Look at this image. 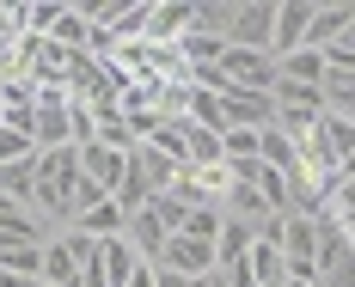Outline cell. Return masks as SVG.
<instances>
[{"label": "cell", "instance_id": "cell-15", "mask_svg": "<svg viewBox=\"0 0 355 287\" xmlns=\"http://www.w3.org/2000/svg\"><path fill=\"white\" fill-rule=\"evenodd\" d=\"M0 196H12L19 208H31V214H37V159L0 165Z\"/></svg>", "mask_w": 355, "mask_h": 287}, {"label": "cell", "instance_id": "cell-27", "mask_svg": "<svg viewBox=\"0 0 355 287\" xmlns=\"http://www.w3.org/2000/svg\"><path fill=\"white\" fill-rule=\"evenodd\" d=\"M147 208H153V214H159V226H166V232H184V214H190V202H178L172 189H166V196H153V202H147Z\"/></svg>", "mask_w": 355, "mask_h": 287}, {"label": "cell", "instance_id": "cell-24", "mask_svg": "<svg viewBox=\"0 0 355 287\" xmlns=\"http://www.w3.org/2000/svg\"><path fill=\"white\" fill-rule=\"evenodd\" d=\"M233 6H239V0H209V6H196V31L227 37L233 31Z\"/></svg>", "mask_w": 355, "mask_h": 287}, {"label": "cell", "instance_id": "cell-8", "mask_svg": "<svg viewBox=\"0 0 355 287\" xmlns=\"http://www.w3.org/2000/svg\"><path fill=\"white\" fill-rule=\"evenodd\" d=\"M319 287H355V245L337 226H324V239H319Z\"/></svg>", "mask_w": 355, "mask_h": 287}, {"label": "cell", "instance_id": "cell-2", "mask_svg": "<svg viewBox=\"0 0 355 287\" xmlns=\"http://www.w3.org/2000/svg\"><path fill=\"white\" fill-rule=\"evenodd\" d=\"M98 251V239H86V232H55L49 245H43V287H73L80 281V263Z\"/></svg>", "mask_w": 355, "mask_h": 287}, {"label": "cell", "instance_id": "cell-9", "mask_svg": "<svg viewBox=\"0 0 355 287\" xmlns=\"http://www.w3.org/2000/svg\"><path fill=\"white\" fill-rule=\"evenodd\" d=\"M159 263H166V269H178V275H196V281L220 269L209 239H184V232H172V239H166V257H159Z\"/></svg>", "mask_w": 355, "mask_h": 287}, {"label": "cell", "instance_id": "cell-6", "mask_svg": "<svg viewBox=\"0 0 355 287\" xmlns=\"http://www.w3.org/2000/svg\"><path fill=\"white\" fill-rule=\"evenodd\" d=\"M313 6H319V0H276V37H270V55H276V62L294 55V49H306Z\"/></svg>", "mask_w": 355, "mask_h": 287}, {"label": "cell", "instance_id": "cell-31", "mask_svg": "<svg viewBox=\"0 0 355 287\" xmlns=\"http://www.w3.org/2000/svg\"><path fill=\"white\" fill-rule=\"evenodd\" d=\"M196 287H220V275H202V281H196Z\"/></svg>", "mask_w": 355, "mask_h": 287}, {"label": "cell", "instance_id": "cell-21", "mask_svg": "<svg viewBox=\"0 0 355 287\" xmlns=\"http://www.w3.org/2000/svg\"><path fill=\"white\" fill-rule=\"evenodd\" d=\"M257 135H263V129H227V135H220V159H227V165L257 159Z\"/></svg>", "mask_w": 355, "mask_h": 287}, {"label": "cell", "instance_id": "cell-14", "mask_svg": "<svg viewBox=\"0 0 355 287\" xmlns=\"http://www.w3.org/2000/svg\"><path fill=\"white\" fill-rule=\"evenodd\" d=\"M270 104H276V110H300V116H324V86H294V80L276 73Z\"/></svg>", "mask_w": 355, "mask_h": 287}, {"label": "cell", "instance_id": "cell-26", "mask_svg": "<svg viewBox=\"0 0 355 287\" xmlns=\"http://www.w3.org/2000/svg\"><path fill=\"white\" fill-rule=\"evenodd\" d=\"M220 226H227V214H220V208H190V214H184V239H220Z\"/></svg>", "mask_w": 355, "mask_h": 287}, {"label": "cell", "instance_id": "cell-11", "mask_svg": "<svg viewBox=\"0 0 355 287\" xmlns=\"http://www.w3.org/2000/svg\"><path fill=\"white\" fill-rule=\"evenodd\" d=\"M123 239H129V251L141 257V263H159V257H166V239H172V232L159 226V214H153V208H141V214H129Z\"/></svg>", "mask_w": 355, "mask_h": 287}, {"label": "cell", "instance_id": "cell-7", "mask_svg": "<svg viewBox=\"0 0 355 287\" xmlns=\"http://www.w3.org/2000/svg\"><path fill=\"white\" fill-rule=\"evenodd\" d=\"M196 25V0H159L153 12H147V31L141 43H153V49H178V37Z\"/></svg>", "mask_w": 355, "mask_h": 287}, {"label": "cell", "instance_id": "cell-20", "mask_svg": "<svg viewBox=\"0 0 355 287\" xmlns=\"http://www.w3.org/2000/svg\"><path fill=\"white\" fill-rule=\"evenodd\" d=\"M98 257H105V275H110V287H129L135 263H141V257L129 251V239H98Z\"/></svg>", "mask_w": 355, "mask_h": 287}, {"label": "cell", "instance_id": "cell-17", "mask_svg": "<svg viewBox=\"0 0 355 287\" xmlns=\"http://www.w3.org/2000/svg\"><path fill=\"white\" fill-rule=\"evenodd\" d=\"M123 226H129V214L116 202H98V208H86L73 220V232H86V239H123Z\"/></svg>", "mask_w": 355, "mask_h": 287}, {"label": "cell", "instance_id": "cell-32", "mask_svg": "<svg viewBox=\"0 0 355 287\" xmlns=\"http://www.w3.org/2000/svg\"><path fill=\"white\" fill-rule=\"evenodd\" d=\"M37 287H43V281H37Z\"/></svg>", "mask_w": 355, "mask_h": 287}, {"label": "cell", "instance_id": "cell-10", "mask_svg": "<svg viewBox=\"0 0 355 287\" xmlns=\"http://www.w3.org/2000/svg\"><path fill=\"white\" fill-rule=\"evenodd\" d=\"M355 31V0H324L313 6V31H306V49H331Z\"/></svg>", "mask_w": 355, "mask_h": 287}, {"label": "cell", "instance_id": "cell-1", "mask_svg": "<svg viewBox=\"0 0 355 287\" xmlns=\"http://www.w3.org/2000/svg\"><path fill=\"white\" fill-rule=\"evenodd\" d=\"M73 178H80V153H73V147H49V153H37V214L49 220L55 232H68Z\"/></svg>", "mask_w": 355, "mask_h": 287}, {"label": "cell", "instance_id": "cell-22", "mask_svg": "<svg viewBox=\"0 0 355 287\" xmlns=\"http://www.w3.org/2000/svg\"><path fill=\"white\" fill-rule=\"evenodd\" d=\"M184 116H190V122H202L209 135H220V98H214V92H202V86H190V104H184Z\"/></svg>", "mask_w": 355, "mask_h": 287}, {"label": "cell", "instance_id": "cell-16", "mask_svg": "<svg viewBox=\"0 0 355 287\" xmlns=\"http://www.w3.org/2000/svg\"><path fill=\"white\" fill-rule=\"evenodd\" d=\"M251 245H257V226H245V220H227L220 226V239H214V263L227 269V263H245Z\"/></svg>", "mask_w": 355, "mask_h": 287}, {"label": "cell", "instance_id": "cell-30", "mask_svg": "<svg viewBox=\"0 0 355 287\" xmlns=\"http://www.w3.org/2000/svg\"><path fill=\"white\" fill-rule=\"evenodd\" d=\"M0 287H37L31 275H12V269H0Z\"/></svg>", "mask_w": 355, "mask_h": 287}, {"label": "cell", "instance_id": "cell-19", "mask_svg": "<svg viewBox=\"0 0 355 287\" xmlns=\"http://www.w3.org/2000/svg\"><path fill=\"white\" fill-rule=\"evenodd\" d=\"M257 159H263V165H276L282 178H294V165H300V159H294V141H288L276 122H270V129L257 135Z\"/></svg>", "mask_w": 355, "mask_h": 287}, {"label": "cell", "instance_id": "cell-29", "mask_svg": "<svg viewBox=\"0 0 355 287\" xmlns=\"http://www.w3.org/2000/svg\"><path fill=\"white\" fill-rule=\"evenodd\" d=\"M159 287H196V275H178V269H166V263H159Z\"/></svg>", "mask_w": 355, "mask_h": 287}, {"label": "cell", "instance_id": "cell-12", "mask_svg": "<svg viewBox=\"0 0 355 287\" xmlns=\"http://www.w3.org/2000/svg\"><path fill=\"white\" fill-rule=\"evenodd\" d=\"M73 153H80V172H86V178L98 183V189H116V183H123V165H129V153H116V147H73Z\"/></svg>", "mask_w": 355, "mask_h": 287}, {"label": "cell", "instance_id": "cell-13", "mask_svg": "<svg viewBox=\"0 0 355 287\" xmlns=\"http://www.w3.org/2000/svg\"><path fill=\"white\" fill-rule=\"evenodd\" d=\"M129 159H135V172H141V183H147V189H153V196H166V189H172V183H178V172H184V165H172V159H166L159 147H147V141L135 147Z\"/></svg>", "mask_w": 355, "mask_h": 287}, {"label": "cell", "instance_id": "cell-25", "mask_svg": "<svg viewBox=\"0 0 355 287\" xmlns=\"http://www.w3.org/2000/svg\"><path fill=\"white\" fill-rule=\"evenodd\" d=\"M19 159H37V141L25 135V129L0 122V165H19Z\"/></svg>", "mask_w": 355, "mask_h": 287}, {"label": "cell", "instance_id": "cell-18", "mask_svg": "<svg viewBox=\"0 0 355 287\" xmlns=\"http://www.w3.org/2000/svg\"><path fill=\"white\" fill-rule=\"evenodd\" d=\"M276 73L294 80V86H324V55H319V49H294V55L276 62Z\"/></svg>", "mask_w": 355, "mask_h": 287}, {"label": "cell", "instance_id": "cell-5", "mask_svg": "<svg viewBox=\"0 0 355 287\" xmlns=\"http://www.w3.org/2000/svg\"><path fill=\"white\" fill-rule=\"evenodd\" d=\"M220 80H227V86H245V92H270V86H276V55H263V49H233V43H227Z\"/></svg>", "mask_w": 355, "mask_h": 287}, {"label": "cell", "instance_id": "cell-3", "mask_svg": "<svg viewBox=\"0 0 355 287\" xmlns=\"http://www.w3.org/2000/svg\"><path fill=\"white\" fill-rule=\"evenodd\" d=\"M319 239H324V226L313 214H288L282 220V263H288V275H313V281H319Z\"/></svg>", "mask_w": 355, "mask_h": 287}, {"label": "cell", "instance_id": "cell-28", "mask_svg": "<svg viewBox=\"0 0 355 287\" xmlns=\"http://www.w3.org/2000/svg\"><path fill=\"white\" fill-rule=\"evenodd\" d=\"M73 287H110V275H105V257H98V251L86 257V263H80V281H73Z\"/></svg>", "mask_w": 355, "mask_h": 287}, {"label": "cell", "instance_id": "cell-4", "mask_svg": "<svg viewBox=\"0 0 355 287\" xmlns=\"http://www.w3.org/2000/svg\"><path fill=\"white\" fill-rule=\"evenodd\" d=\"M270 37H276V0H239V6H233L227 43H233V49H263V55H270Z\"/></svg>", "mask_w": 355, "mask_h": 287}, {"label": "cell", "instance_id": "cell-23", "mask_svg": "<svg viewBox=\"0 0 355 287\" xmlns=\"http://www.w3.org/2000/svg\"><path fill=\"white\" fill-rule=\"evenodd\" d=\"M62 0H37V6H25V37H49L55 25H62Z\"/></svg>", "mask_w": 355, "mask_h": 287}]
</instances>
